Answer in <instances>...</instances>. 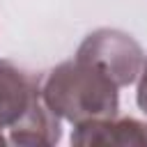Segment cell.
I'll list each match as a JSON object with an SVG mask.
<instances>
[{"label":"cell","instance_id":"cell-1","mask_svg":"<svg viewBox=\"0 0 147 147\" xmlns=\"http://www.w3.org/2000/svg\"><path fill=\"white\" fill-rule=\"evenodd\" d=\"M119 85L96 62L74 55L41 78L46 106L64 122L78 126L119 115Z\"/></svg>","mask_w":147,"mask_h":147},{"label":"cell","instance_id":"cell-3","mask_svg":"<svg viewBox=\"0 0 147 147\" xmlns=\"http://www.w3.org/2000/svg\"><path fill=\"white\" fill-rule=\"evenodd\" d=\"M76 55L101 64L119 87L133 85L145 64L142 46L129 32L115 28H99L90 32L80 41Z\"/></svg>","mask_w":147,"mask_h":147},{"label":"cell","instance_id":"cell-5","mask_svg":"<svg viewBox=\"0 0 147 147\" xmlns=\"http://www.w3.org/2000/svg\"><path fill=\"white\" fill-rule=\"evenodd\" d=\"M136 103L138 108L147 115V57H145V64H142V71L138 76V90H136Z\"/></svg>","mask_w":147,"mask_h":147},{"label":"cell","instance_id":"cell-2","mask_svg":"<svg viewBox=\"0 0 147 147\" xmlns=\"http://www.w3.org/2000/svg\"><path fill=\"white\" fill-rule=\"evenodd\" d=\"M60 122L41 96V78L11 60H0V147L57 145Z\"/></svg>","mask_w":147,"mask_h":147},{"label":"cell","instance_id":"cell-4","mask_svg":"<svg viewBox=\"0 0 147 147\" xmlns=\"http://www.w3.org/2000/svg\"><path fill=\"white\" fill-rule=\"evenodd\" d=\"M71 145L78 147H131L147 145V122L136 117H106L74 126Z\"/></svg>","mask_w":147,"mask_h":147}]
</instances>
